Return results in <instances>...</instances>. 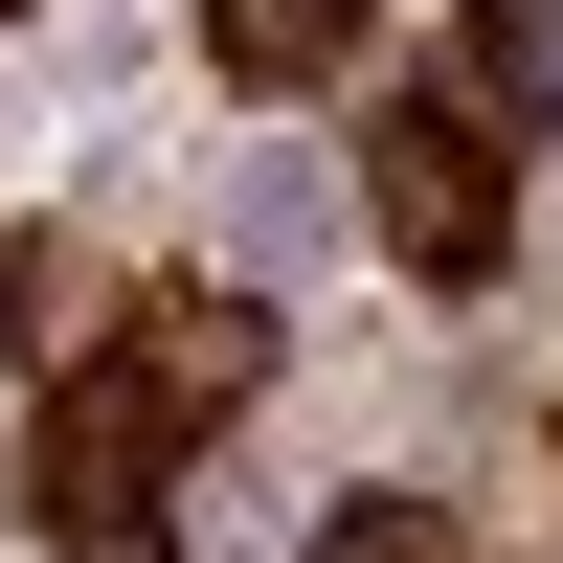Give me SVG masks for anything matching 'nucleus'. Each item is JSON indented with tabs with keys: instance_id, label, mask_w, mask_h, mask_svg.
<instances>
[{
	"instance_id": "nucleus-2",
	"label": "nucleus",
	"mask_w": 563,
	"mask_h": 563,
	"mask_svg": "<svg viewBox=\"0 0 563 563\" xmlns=\"http://www.w3.org/2000/svg\"><path fill=\"white\" fill-rule=\"evenodd\" d=\"M158 451H180V406L158 384H135V361H113V384H68V406H45V451H23V496H45V519H135V496H158Z\"/></svg>"
},
{
	"instance_id": "nucleus-4",
	"label": "nucleus",
	"mask_w": 563,
	"mask_h": 563,
	"mask_svg": "<svg viewBox=\"0 0 563 563\" xmlns=\"http://www.w3.org/2000/svg\"><path fill=\"white\" fill-rule=\"evenodd\" d=\"M203 45H225V90H316L361 45V0H203Z\"/></svg>"
},
{
	"instance_id": "nucleus-5",
	"label": "nucleus",
	"mask_w": 563,
	"mask_h": 563,
	"mask_svg": "<svg viewBox=\"0 0 563 563\" xmlns=\"http://www.w3.org/2000/svg\"><path fill=\"white\" fill-rule=\"evenodd\" d=\"M68 563H158V541H135V519H90V541H68Z\"/></svg>"
},
{
	"instance_id": "nucleus-3",
	"label": "nucleus",
	"mask_w": 563,
	"mask_h": 563,
	"mask_svg": "<svg viewBox=\"0 0 563 563\" xmlns=\"http://www.w3.org/2000/svg\"><path fill=\"white\" fill-rule=\"evenodd\" d=\"M135 384H158L180 429H225V406L271 384V316H249V294H158V316H135Z\"/></svg>"
},
{
	"instance_id": "nucleus-1",
	"label": "nucleus",
	"mask_w": 563,
	"mask_h": 563,
	"mask_svg": "<svg viewBox=\"0 0 563 563\" xmlns=\"http://www.w3.org/2000/svg\"><path fill=\"white\" fill-rule=\"evenodd\" d=\"M361 203H384V249L429 271V294H474V271L519 249V225H496V203H519V135H496V113H384V135H361Z\"/></svg>"
}]
</instances>
